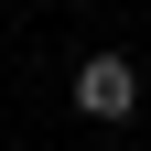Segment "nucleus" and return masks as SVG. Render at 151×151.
<instances>
[{"instance_id":"1","label":"nucleus","mask_w":151,"mask_h":151,"mask_svg":"<svg viewBox=\"0 0 151 151\" xmlns=\"http://www.w3.org/2000/svg\"><path fill=\"white\" fill-rule=\"evenodd\" d=\"M129 108H140V65H129V54H76V119L119 129Z\"/></svg>"}]
</instances>
